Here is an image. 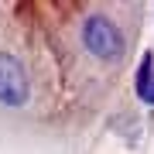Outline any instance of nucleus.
Instances as JSON below:
<instances>
[{
	"mask_svg": "<svg viewBox=\"0 0 154 154\" xmlns=\"http://www.w3.org/2000/svg\"><path fill=\"white\" fill-rule=\"evenodd\" d=\"M82 45L86 51L99 62H116L123 55V31L116 28L113 17L106 14H89L82 21Z\"/></svg>",
	"mask_w": 154,
	"mask_h": 154,
	"instance_id": "nucleus-1",
	"label": "nucleus"
},
{
	"mask_svg": "<svg viewBox=\"0 0 154 154\" xmlns=\"http://www.w3.org/2000/svg\"><path fill=\"white\" fill-rule=\"evenodd\" d=\"M28 96H31L28 69L21 65V58H17V55L0 51V106L17 110V106L28 103Z\"/></svg>",
	"mask_w": 154,
	"mask_h": 154,
	"instance_id": "nucleus-2",
	"label": "nucleus"
},
{
	"mask_svg": "<svg viewBox=\"0 0 154 154\" xmlns=\"http://www.w3.org/2000/svg\"><path fill=\"white\" fill-rule=\"evenodd\" d=\"M134 89H137V96H140L147 106H154V55H151V51L140 55L137 75H134Z\"/></svg>",
	"mask_w": 154,
	"mask_h": 154,
	"instance_id": "nucleus-3",
	"label": "nucleus"
}]
</instances>
